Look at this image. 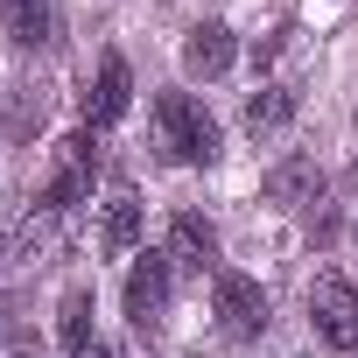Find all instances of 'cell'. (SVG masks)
<instances>
[{
    "instance_id": "1",
    "label": "cell",
    "mask_w": 358,
    "mask_h": 358,
    "mask_svg": "<svg viewBox=\"0 0 358 358\" xmlns=\"http://www.w3.org/2000/svg\"><path fill=\"white\" fill-rule=\"evenodd\" d=\"M155 141L169 162H218V120L190 92H162L155 99Z\"/></svg>"
},
{
    "instance_id": "2",
    "label": "cell",
    "mask_w": 358,
    "mask_h": 358,
    "mask_svg": "<svg viewBox=\"0 0 358 358\" xmlns=\"http://www.w3.org/2000/svg\"><path fill=\"white\" fill-rule=\"evenodd\" d=\"M169 288H176V260H169V253L134 260V274H127V323H134L141 337L162 330V316H169Z\"/></svg>"
},
{
    "instance_id": "3",
    "label": "cell",
    "mask_w": 358,
    "mask_h": 358,
    "mask_svg": "<svg viewBox=\"0 0 358 358\" xmlns=\"http://www.w3.org/2000/svg\"><path fill=\"white\" fill-rule=\"evenodd\" d=\"M309 323H316V337H323L330 351H351V344H358V288H351L344 274H316V288H309Z\"/></svg>"
},
{
    "instance_id": "4",
    "label": "cell",
    "mask_w": 358,
    "mask_h": 358,
    "mask_svg": "<svg viewBox=\"0 0 358 358\" xmlns=\"http://www.w3.org/2000/svg\"><path fill=\"white\" fill-rule=\"evenodd\" d=\"M92 176H99L92 134H64V141H57V169H50V183H43V211H71V204L92 190Z\"/></svg>"
},
{
    "instance_id": "5",
    "label": "cell",
    "mask_w": 358,
    "mask_h": 358,
    "mask_svg": "<svg viewBox=\"0 0 358 358\" xmlns=\"http://www.w3.org/2000/svg\"><path fill=\"white\" fill-rule=\"evenodd\" d=\"M211 302H218V323H225L232 337H260V330H267V295H260V281L218 267V274H211Z\"/></svg>"
},
{
    "instance_id": "6",
    "label": "cell",
    "mask_w": 358,
    "mask_h": 358,
    "mask_svg": "<svg viewBox=\"0 0 358 358\" xmlns=\"http://www.w3.org/2000/svg\"><path fill=\"white\" fill-rule=\"evenodd\" d=\"M127 106H134V71H127V57H106V64H99V78H92V92H85V134L120 127V120H127Z\"/></svg>"
},
{
    "instance_id": "7",
    "label": "cell",
    "mask_w": 358,
    "mask_h": 358,
    "mask_svg": "<svg viewBox=\"0 0 358 358\" xmlns=\"http://www.w3.org/2000/svg\"><path fill=\"white\" fill-rule=\"evenodd\" d=\"M232 57H239V43H232L225 22H197V29L183 36V71H190V78H225Z\"/></svg>"
},
{
    "instance_id": "8",
    "label": "cell",
    "mask_w": 358,
    "mask_h": 358,
    "mask_svg": "<svg viewBox=\"0 0 358 358\" xmlns=\"http://www.w3.org/2000/svg\"><path fill=\"white\" fill-rule=\"evenodd\" d=\"M169 260H176V267H197V274H204V267L218 274V232H211L197 211H176V218H169Z\"/></svg>"
},
{
    "instance_id": "9",
    "label": "cell",
    "mask_w": 358,
    "mask_h": 358,
    "mask_svg": "<svg viewBox=\"0 0 358 358\" xmlns=\"http://www.w3.org/2000/svg\"><path fill=\"white\" fill-rule=\"evenodd\" d=\"M99 246H106V253H134V246H141V197H134L127 183H113V197H106Z\"/></svg>"
},
{
    "instance_id": "10",
    "label": "cell",
    "mask_w": 358,
    "mask_h": 358,
    "mask_svg": "<svg viewBox=\"0 0 358 358\" xmlns=\"http://www.w3.org/2000/svg\"><path fill=\"white\" fill-rule=\"evenodd\" d=\"M0 22H8V43H15V50H43V43L57 36L50 0H0Z\"/></svg>"
},
{
    "instance_id": "11",
    "label": "cell",
    "mask_w": 358,
    "mask_h": 358,
    "mask_svg": "<svg viewBox=\"0 0 358 358\" xmlns=\"http://www.w3.org/2000/svg\"><path fill=\"white\" fill-rule=\"evenodd\" d=\"M288 120H295V92H288V85H267V92L246 99V134H253V141H274Z\"/></svg>"
},
{
    "instance_id": "12",
    "label": "cell",
    "mask_w": 358,
    "mask_h": 358,
    "mask_svg": "<svg viewBox=\"0 0 358 358\" xmlns=\"http://www.w3.org/2000/svg\"><path fill=\"white\" fill-rule=\"evenodd\" d=\"M302 190H316V169H309V162H281V169L267 176V197H274V204H295Z\"/></svg>"
},
{
    "instance_id": "13",
    "label": "cell",
    "mask_w": 358,
    "mask_h": 358,
    "mask_svg": "<svg viewBox=\"0 0 358 358\" xmlns=\"http://www.w3.org/2000/svg\"><path fill=\"white\" fill-rule=\"evenodd\" d=\"M85 330H92V295H64V323H57L64 351H85Z\"/></svg>"
},
{
    "instance_id": "14",
    "label": "cell",
    "mask_w": 358,
    "mask_h": 358,
    "mask_svg": "<svg viewBox=\"0 0 358 358\" xmlns=\"http://www.w3.org/2000/svg\"><path fill=\"white\" fill-rule=\"evenodd\" d=\"M78 358H113V351H99V344H92V351H78Z\"/></svg>"
},
{
    "instance_id": "15",
    "label": "cell",
    "mask_w": 358,
    "mask_h": 358,
    "mask_svg": "<svg viewBox=\"0 0 358 358\" xmlns=\"http://www.w3.org/2000/svg\"><path fill=\"white\" fill-rule=\"evenodd\" d=\"M351 239H358V225H351Z\"/></svg>"
}]
</instances>
